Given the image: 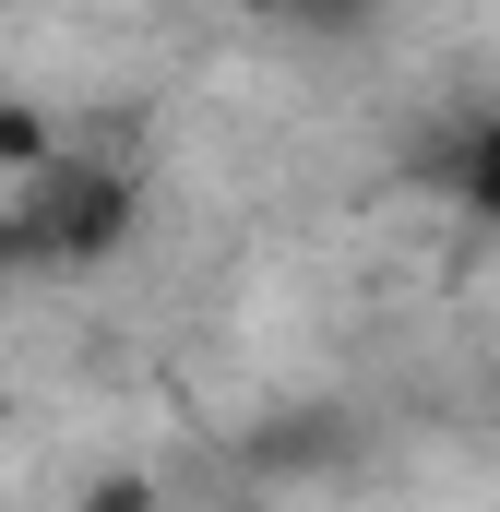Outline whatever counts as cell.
<instances>
[{
  "instance_id": "obj_1",
  "label": "cell",
  "mask_w": 500,
  "mask_h": 512,
  "mask_svg": "<svg viewBox=\"0 0 500 512\" xmlns=\"http://www.w3.org/2000/svg\"><path fill=\"white\" fill-rule=\"evenodd\" d=\"M477 191L500 203V120H489V143H477Z\"/></svg>"
}]
</instances>
